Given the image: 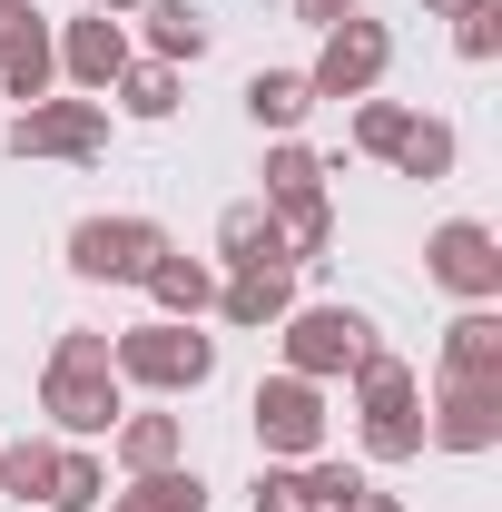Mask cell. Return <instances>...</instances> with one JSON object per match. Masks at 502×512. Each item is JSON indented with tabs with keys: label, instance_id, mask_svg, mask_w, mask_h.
<instances>
[{
	"label": "cell",
	"instance_id": "ba28073f",
	"mask_svg": "<svg viewBox=\"0 0 502 512\" xmlns=\"http://www.w3.org/2000/svg\"><path fill=\"white\" fill-rule=\"evenodd\" d=\"M325 50H315V69H306V89L315 99H375V79L394 69V30L384 20H335V30H315Z\"/></svg>",
	"mask_w": 502,
	"mask_h": 512
},
{
	"label": "cell",
	"instance_id": "7c38bea8",
	"mask_svg": "<svg viewBox=\"0 0 502 512\" xmlns=\"http://www.w3.org/2000/svg\"><path fill=\"white\" fill-rule=\"evenodd\" d=\"M286 306H296V266H237V276H217V316L247 325V335L286 325Z\"/></svg>",
	"mask_w": 502,
	"mask_h": 512
},
{
	"label": "cell",
	"instance_id": "484cf974",
	"mask_svg": "<svg viewBox=\"0 0 502 512\" xmlns=\"http://www.w3.org/2000/svg\"><path fill=\"white\" fill-rule=\"evenodd\" d=\"M109 99H119L128 119H178V69H168V60H128Z\"/></svg>",
	"mask_w": 502,
	"mask_h": 512
},
{
	"label": "cell",
	"instance_id": "603a6c76",
	"mask_svg": "<svg viewBox=\"0 0 502 512\" xmlns=\"http://www.w3.org/2000/svg\"><path fill=\"white\" fill-rule=\"evenodd\" d=\"M276 237H286V266H306V256L335 247V207H325V188H315V197H276Z\"/></svg>",
	"mask_w": 502,
	"mask_h": 512
},
{
	"label": "cell",
	"instance_id": "30bf717a",
	"mask_svg": "<svg viewBox=\"0 0 502 512\" xmlns=\"http://www.w3.org/2000/svg\"><path fill=\"white\" fill-rule=\"evenodd\" d=\"M424 444H443V453H493L502 444V384H434Z\"/></svg>",
	"mask_w": 502,
	"mask_h": 512
},
{
	"label": "cell",
	"instance_id": "ffe728a7",
	"mask_svg": "<svg viewBox=\"0 0 502 512\" xmlns=\"http://www.w3.org/2000/svg\"><path fill=\"white\" fill-rule=\"evenodd\" d=\"M345 384H355V414H404V404H424V394H414V365L384 355V345H365Z\"/></svg>",
	"mask_w": 502,
	"mask_h": 512
},
{
	"label": "cell",
	"instance_id": "277c9868",
	"mask_svg": "<svg viewBox=\"0 0 502 512\" xmlns=\"http://www.w3.org/2000/svg\"><path fill=\"white\" fill-rule=\"evenodd\" d=\"M158 256H168L158 217H79L69 227V276H89V286H138Z\"/></svg>",
	"mask_w": 502,
	"mask_h": 512
},
{
	"label": "cell",
	"instance_id": "7402d4cb",
	"mask_svg": "<svg viewBox=\"0 0 502 512\" xmlns=\"http://www.w3.org/2000/svg\"><path fill=\"white\" fill-rule=\"evenodd\" d=\"M296 473V512H345L365 493V463H335V453H306V463H286Z\"/></svg>",
	"mask_w": 502,
	"mask_h": 512
},
{
	"label": "cell",
	"instance_id": "4fadbf2b",
	"mask_svg": "<svg viewBox=\"0 0 502 512\" xmlns=\"http://www.w3.org/2000/svg\"><path fill=\"white\" fill-rule=\"evenodd\" d=\"M443 384H502V306H463L443 325Z\"/></svg>",
	"mask_w": 502,
	"mask_h": 512
},
{
	"label": "cell",
	"instance_id": "5bb4252c",
	"mask_svg": "<svg viewBox=\"0 0 502 512\" xmlns=\"http://www.w3.org/2000/svg\"><path fill=\"white\" fill-rule=\"evenodd\" d=\"M217 266L237 276V266H286V237H276V207L266 197H237L227 217H217Z\"/></svg>",
	"mask_w": 502,
	"mask_h": 512
},
{
	"label": "cell",
	"instance_id": "8fae6325",
	"mask_svg": "<svg viewBox=\"0 0 502 512\" xmlns=\"http://www.w3.org/2000/svg\"><path fill=\"white\" fill-rule=\"evenodd\" d=\"M60 69H69V89H79V99H109V89H119V69H128V20H109V10L69 20V30H60Z\"/></svg>",
	"mask_w": 502,
	"mask_h": 512
},
{
	"label": "cell",
	"instance_id": "d6986e66",
	"mask_svg": "<svg viewBox=\"0 0 502 512\" xmlns=\"http://www.w3.org/2000/svg\"><path fill=\"white\" fill-rule=\"evenodd\" d=\"M453 158H463L453 119H404V138H394V158H384V168H394V178H424V188H434V178H453Z\"/></svg>",
	"mask_w": 502,
	"mask_h": 512
},
{
	"label": "cell",
	"instance_id": "1f68e13d",
	"mask_svg": "<svg viewBox=\"0 0 502 512\" xmlns=\"http://www.w3.org/2000/svg\"><path fill=\"white\" fill-rule=\"evenodd\" d=\"M355 10H365V0H296V20H306V30H335V20H355Z\"/></svg>",
	"mask_w": 502,
	"mask_h": 512
},
{
	"label": "cell",
	"instance_id": "5b68a950",
	"mask_svg": "<svg viewBox=\"0 0 502 512\" xmlns=\"http://www.w3.org/2000/svg\"><path fill=\"white\" fill-rule=\"evenodd\" d=\"M276 345H286V375H306V384H335V375H355V355L375 345V325L355 316V306H286Z\"/></svg>",
	"mask_w": 502,
	"mask_h": 512
},
{
	"label": "cell",
	"instance_id": "4dcf8cb0",
	"mask_svg": "<svg viewBox=\"0 0 502 512\" xmlns=\"http://www.w3.org/2000/svg\"><path fill=\"white\" fill-rule=\"evenodd\" d=\"M247 512H296V473H286V463H266V473L247 483Z\"/></svg>",
	"mask_w": 502,
	"mask_h": 512
},
{
	"label": "cell",
	"instance_id": "4316f807",
	"mask_svg": "<svg viewBox=\"0 0 502 512\" xmlns=\"http://www.w3.org/2000/svg\"><path fill=\"white\" fill-rule=\"evenodd\" d=\"M325 178H335V168H325L315 148H296V138H276V148H266V207H276V197H315Z\"/></svg>",
	"mask_w": 502,
	"mask_h": 512
},
{
	"label": "cell",
	"instance_id": "e0dca14e",
	"mask_svg": "<svg viewBox=\"0 0 502 512\" xmlns=\"http://www.w3.org/2000/svg\"><path fill=\"white\" fill-rule=\"evenodd\" d=\"M138 20H148V60H168V69H197V60H207V40H217L197 0H148Z\"/></svg>",
	"mask_w": 502,
	"mask_h": 512
},
{
	"label": "cell",
	"instance_id": "e575fe53",
	"mask_svg": "<svg viewBox=\"0 0 502 512\" xmlns=\"http://www.w3.org/2000/svg\"><path fill=\"white\" fill-rule=\"evenodd\" d=\"M99 10H109V20H128V10H148V0H99Z\"/></svg>",
	"mask_w": 502,
	"mask_h": 512
},
{
	"label": "cell",
	"instance_id": "f1b7e54d",
	"mask_svg": "<svg viewBox=\"0 0 502 512\" xmlns=\"http://www.w3.org/2000/svg\"><path fill=\"white\" fill-rule=\"evenodd\" d=\"M453 50H463V60L483 69L502 50V0H473V10H453Z\"/></svg>",
	"mask_w": 502,
	"mask_h": 512
},
{
	"label": "cell",
	"instance_id": "44dd1931",
	"mask_svg": "<svg viewBox=\"0 0 502 512\" xmlns=\"http://www.w3.org/2000/svg\"><path fill=\"white\" fill-rule=\"evenodd\" d=\"M50 473H60V434L0 444V493H10V503H50Z\"/></svg>",
	"mask_w": 502,
	"mask_h": 512
},
{
	"label": "cell",
	"instance_id": "f546056e",
	"mask_svg": "<svg viewBox=\"0 0 502 512\" xmlns=\"http://www.w3.org/2000/svg\"><path fill=\"white\" fill-rule=\"evenodd\" d=\"M404 119H414L404 99H365V109H355V148H365V158H394V138H404Z\"/></svg>",
	"mask_w": 502,
	"mask_h": 512
},
{
	"label": "cell",
	"instance_id": "83f0119b",
	"mask_svg": "<svg viewBox=\"0 0 502 512\" xmlns=\"http://www.w3.org/2000/svg\"><path fill=\"white\" fill-rule=\"evenodd\" d=\"M365 453H375V463H414V453H424V404H404V414H365Z\"/></svg>",
	"mask_w": 502,
	"mask_h": 512
},
{
	"label": "cell",
	"instance_id": "9a60e30c",
	"mask_svg": "<svg viewBox=\"0 0 502 512\" xmlns=\"http://www.w3.org/2000/svg\"><path fill=\"white\" fill-rule=\"evenodd\" d=\"M138 286L158 296V316H178V325H197L207 306H217V266H207V256H178V247L158 256V266H148Z\"/></svg>",
	"mask_w": 502,
	"mask_h": 512
},
{
	"label": "cell",
	"instance_id": "d590c367",
	"mask_svg": "<svg viewBox=\"0 0 502 512\" xmlns=\"http://www.w3.org/2000/svg\"><path fill=\"white\" fill-rule=\"evenodd\" d=\"M99 512H128V503H119V493H109V503H99Z\"/></svg>",
	"mask_w": 502,
	"mask_h": 512
},
{
	"label": "cell",
	"instance_id": "836d02e7",
	"mask_svg": "<svg viewBox=\"0 0 502 512\" xmlns=\"http://www.w3.org/2000/svg\"><path fill=\"white\" fill-rule=\"evenodd\" d=\"M453 10H473V0H424V20H453Z\"/></svg>",
	"mask_w": 502,
	"mask_h": 512
},
{
	"label": "cell",
	"instance_id": "d6a6232c",
	"mask_svg": "<svg viewBox=\"0 0 502 512\" xmlns=\"http://www.w3.org/2000/svg\"><path fill=\"white\" fill-rule=\"evenodd\" d=\"M345 512H404V503H394V493H375V483H365V493H355V503H345Z\"/></svg>",
	"mask_w": 502,
	"mask_h": 512
},
{
	"label": "cell",
	"instance_id": "ac0fdd59",
	"mask_svg": "<svg viewBox=\"0 0 502 512\" xmlns=\"http://www.w3.org/2000/svg\"><path fill=\"white\" fill-rule=\"evenodd\" d=\"M315 109V89H306V69H256L247 79V119L266 128V138H296Z\"/></svg>",
	"mask_w": 502,
	"mask_h": 512
},
{
	"label": "cell",
	"instance_id": "3957f363",
	"mask_svg": "<svg viewBox=\"0 0 502 512\" xmlns=\"http://www.w3.org/2000/svg\"><path fill=\"white\" fill-rule=\"evenodd\" d=\"M0 148H10V158H69V168H99V158H109V99H30V109H10Z\"/></svg>",
	"mask_w": 502,
	"mask_h": 512
},
{
	"label": "cell",
	"instance_id": "9c48e42d",
	"mask_svg": "<svg viewBox=\"0 0 502 512\" xmlns=\"http://www.w3.org/2000/svg\"><path fill=\"white\" fill-rule=\"evenodd\" d=\"M50 79H60V40H50V20L30 10V0H0V99H50Z\"/></svg>",
	"mask_w": 502,
	"mask_h": 512
},
{
	"label": "cell",
	"instance_id": "8992f818",
	"mask_svg": "<svg viewBox=\"0 0 502 512\" xmlns=\"http://www.w3.org/2000/svg\"><path fill=\"white\" fill-rule=\"evenodd\" d=\"M247 424H256V444H266V463H306V453H325V384L266 375L247 394Z\"/></svg>",
	"mask_w": 502,
	"mask_h": 512
},
{
	"label": "cell",
	"instance_id": "d4e9b609",
	"mask_svg": "<svg viewBox=\"0 0 502 512\" xmlns=\"http://www.w3.org/2000/svg\"><path fill=\"white\" fill-rule=\"evenodd\" d=\"M109 503V463L89 444H60V473H50V512H99Z\"/></svg>",
	"mask_w": 502,
	"mask_h": 512
},
{
	"label": "cell",
	"instance_id": "7a4b0ae2",
	"mask_svg": "<svg viewBox=\"0 0 502 512\" xmlns=\"http://www.w3.org/2000/svg\"><path fill=\"white\" fill-rule=\"evenodd\" d=\"M109 365H119V384H148V394H197L217 375V335H197L178 316H148L128 335H109Z\"/></svg>",
	"mask_w": 502,
	"mask_h": 512
},
{
	"label": "cell",
	"instance_id": "2e32d148",
	"mask_svg": "<svg viewBox=\"0 0 502 512\" xmlns=\"http://www.w3.org/2000/svg\"><path fill=\"white\" fill-rule=\"evenodd\" d=\"M109 453H119V473H158V463L188 453V414H119L109 424Z\"/></svg>",
	"mask_w": 502,
	"mask_h": 512
},
{
	"label": "cell",
	"instance_id": "cb8c5ba5",
	"mask_svg": "<svg viewBox=\"0 0 502 512\" xmlns=\"http://www.w3.org/2000/svg\"><path fill=\"white\" fill-rule=\"evenodd\" d=\"M128 512H207V483H197L188 463H158V473H128Z\"/></svg>",
	"mask_w": 502,
	"mask_h": 512
},
{
	"label": "cell",
	"instance_id": "6da1fadb",
	"mask_svg": "<svg viewBox=\"0 0 502 512\" xmlns=\"http://www.w3.org/2000/svg\"><path fill=\"white\" fill-rule=\"evenodd\" d=\"M40 414H50L60 444H109V424L128 414V384H119V365H109V335H99V325H69L60 345H50V365H40Z\"/></svg>",
	"mask_w": 502,
	"mask_h": 512
},
{
	"label": "cell",
	"instance_id": "52a82bcc",
	"mask_svg": "<svg viewBox=\"0 0 502 512\" xmlns=\"http://www.w3.org/2000/svg\"><path fill=\"white\" fill-rule=\"evenodd\" d=\"M424 276L443 296H463V306H502V237L483 217H443L424 237Z\"/></svg>",
	"mask_w": 502,
	"mask_h": 512
}]
</instances>
